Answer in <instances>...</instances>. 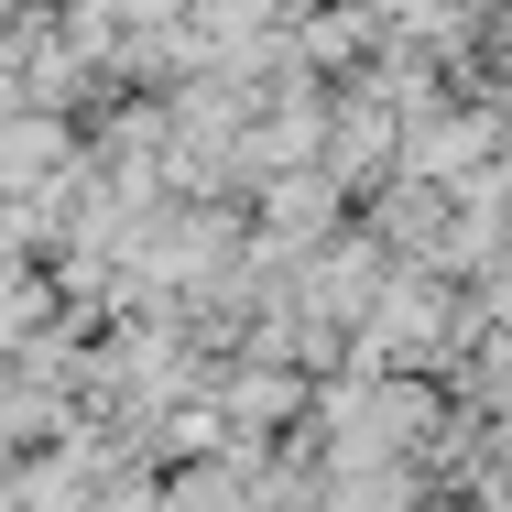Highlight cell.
<instances>
[{"label": "cell", "instance_id": "6da1fadb", "mask_svg": "<svg viewBox=\"0 0 512 512\" xmlns=\"http://www.w3.org/2000/svg\"><path fill=\"white\" fill-rule=\"evenodd\" d=\"M436 327H447L436 284H382V295L360 306V371H382V360H425Z\"/></svg>", "mask_w": 512, "mask_h": 512}, {"label": "cell", "instance_id": "7a4b0ae2", "mask_svg": "<svg viewBox=\"0 0 512 512\" xmlns=\"http://www.w3.org/2000/svg\"><path fill=\"white\" fill-rule=\"evenodd\" d=\"M327 425H338V447H414L425 393L414 382H349V393H327Z\"/></svg>", "mask_w": 512, "mask_h": 512}, {"label": "cell", "instance_id": "3957f363", "mask_svg": "<svg viewBox=\"0 0 512 512\" xmlns=\"http://www.w3.org/2000/svg\"><path fill=\"white\" fill-rule=\"evenodd\" d=\"M371 295H382V240H327L295 284V306H316V316H360Z\"/></svg>", "mask_w": 512, "mask_h": 512}, {"label": "cell", "instance_id": "277c9868", "mask_svg": "<svg viewBox=\"0 0 512 512\" xmlns=\"http://www.w3.org/2000/svg\"><path fill=\"white\" fill-rule=\"evenodd\" d=\"M393 142H404V131H393L382 88H360V99L327 120V175H338V186H360V175H382V164H393Z\"/></svg>", "mask_w": 512, "mask_h": 512}, {"label": "cell", "instance_id": "5b68a950", "mask_svg": "<svg viewBox=\"0 0 512 512\" xmlns=\"http://www.w3.org/2000/svg\"><path fill=\"white\" fill-rule=\"evenodd\" d=\"M66 175H77V153H66L55 120H0V186L11 197H55Z\"/></svg>", "mask_w": 512, "mask_h": 512}, {"label": "cell", "instance_id": "8992f818", "mask_svg": "<svg viewBox=\"0 0 512 512\" xmlns=\"http://www.w3.org/2000/svg\"><path fill=\"white\" fill-rule=\"evenodd\" d=\"M327 207H338V175H273V229H284L295 251L327 229Z\"/></svg>", "mask_w": 512, "mask_h": 512}, {"label": "cell", "instance_id": "52a82bcc", "mask_svg": "<svg viewBox=\"0 0 512 512\" xmlns=\"http://www.w3.org/2000/svg\"><path fill=\"white\" fill-rule=\"evenodd\" d=\"M414 164H425V175H469V164H480V120H425V131H414Z\"/></svg>", "mask_w": 512, "mask_h": 512}, {"label": "cell", "instance_id": "ba28073f", "mask_svg": "<svg viewBox=\"0 0 512 512\" xmlns=\"http://www.w3.org/2000/svg\"><path fill=\"white\" fill-rule=\"evenodd\" d=\"M229 414H240V425H273V414H295V371H251V382H229Z\"/></svg>", "mask_w": 512, "mask_h": 512}]
</instances>
